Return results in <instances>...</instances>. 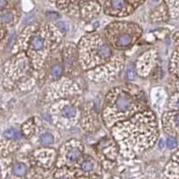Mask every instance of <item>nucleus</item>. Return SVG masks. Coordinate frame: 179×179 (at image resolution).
Masks as SVG:
<instances>
[{
  "label": "nucleus",
  "instance_id": "nucleus-11",
  "mask_svg": "<svg viewBox=\"0 0 179 179\" xmlns=\"http://www.w3.org/2000/svg\"><path fill=\"white\" fill-rule=\"evenodd\" d=\"M112 6L113 7L117 9H123L126 6V1L125 0H112Z\"/></svg>",
  "mask_w": 179,
  "mask_h": 179
},
{
  "label": "nucleus",
  "instance_id": "nucleus-6",
  "mask_svg": "<svg viewBox=\"0 0 179 179\" xmlns=\"http://www.w3.org/2000/svg\"><path fill=\"white\" fill-rule=\"evenodd\" d=\"M76 114V110L73 106H66L62 109V115L66 117H74Z\"/></svg>",
  "mask_w": 179,
  "mask_h": 179
},
{
  "label": "nucleus",
  "instance_id": "nucleus-3",
  "mask_svg": "<svg viewBox=\"0 0 179 179\" xmlns=\"http://www.w3.org/2000/svg\"><path fill=\"white\" fill-rule=\"evenodd\" d=\"M3 135L6 138H7V139H15V140H17V139H21L22 138L21 133L18 130L15 129V128L7 129L6 131L4 132Z\"/></svg>",
  "mask_w": 179,
  "mask_h": 179
},
{
  "label": "nucleus",
  "instance_id": "nucleus-7",
  "mask_svg": "<svg viewBox=\"0 0 179 179\" xmlns=\"http://www.w3.org/2000/svg\"><path fill=\"white\" fill-rule=\"evenodd\" d=\"M32 46L34 49H41L43 48V39L40 36H34L33 39L32 40Z\"/></svg>",
  "mask_w": 179,
  "mask_h": 179
},
{
  "label": "nucleus",
  "instance_id": "nucleus-17",
  "mask_svg": "<svg viewBox=\"0 0 179 179\" xmlns=\"http://www.w3.org/2000/svg\"><path fill=\"white\" fill-rule=\"evenodd\" d=\"M58 26L59 27L61 30H66V24H65V23H63V22H58Z\"/></svg>",
  "mask_w": 179,
  "mask_h": 179
},
{
  "label": "nucleus",
  "instance_id": "nucleus-19",
  "mask_svg": "<svg viewBox=\"0 0 179 179\" xmlns=\"http://www.w3.org/2000/svg\"><path fill=\"white\" fill-rule=\"evenodd\" d=\"M152 1H153V2H156V1H158V0H152Z\"/></svg>",
  "mask_w": 179,
  "mask_h": 179
},
{
  "label": "nucleus",
  "instance_id": "nucleus-1",
  "mask_svg": "<svg viewBox=\"0 0 179 179\" xmlns=\"http://www.w3.org/2000/svg\"><path fill=\"white\" fill-rule=\"evenodd\" d=\"M116 107L121 112H126V111L130 110L134 107V101L132 100V99L129 96L123 94V95H120L117 98L116 101Z\"/></svg>",
  "mask_w": 179,
  "mask_h": 179
},
{
  "label": "nucleus",
  "instance_id": "nucleus-16",
  "mask_svg": "<svg viewBox=\"0 0 179 179\" xmlns=\"http://www.w3.org/2000/svg\"><path fill=\"white\" fill-rule=\"evenodd\" d=\"M7 5L6 0H0V8H4Z\"/></svg>",
  "mask_w": 179,
  "mask_h": 179
},
{
  "label": "nucleus",
  "instance_id": "nucleus-14",
  "mask_svg": "<svg viewBox=\"0 0 179 179\" xmlns=\"http://www.w3.org/2000/svg\"><path fill=\"white\" fill-rule=\"evenodd\" d=\"M82 168L84 171H92L93 168V164H92V162L86 160L82 164Z\"/></svg>",
  "mask_w": 179,
  "mask_h": 179
},
{
  "label": "nucleus",
  "instance_id": "nucleus-15",
  "mask_svg": "<svg viewBox=\"0 0 179 179\" xmlns=\"http://www.w3.org/2000/svg\"><path fill=\"white\" fill-rule=\"evenodd\" d=\"M48 17L50 18V19H58L59 17V15L58 13H55V12H51V13H48Z\"/></svg>",
  "mask_w": 179,
  "mask_h": 179
},
{
  "label": "nucleus",
  "instance_id": "nucleus-12",
  "mask_svg": "<svg viewBox=\"0 0 179 179\" xmlns=\"http://www.w3.org/2000/svg\"><path fill=\"white\" fill-rule=\"evenodd\" d=\"M14 16L11 13H6V14H3L1 15V21L5 23H9L13 21Z\"/></svg>",
  "mask_w": 179,
  "mask_h": 179
},
{
  "label": "nucleus",
  "instance_id": "nucleus-5",
  "mask_svg": "<svg viewBox=\"0 0 179 179\" xmlns=\"http://www.w3.org/2000/svg\"><path fill=\"white\" fill-rule=\"evenodd\" d=\"M13 172L17 177H23L26 174V167L23 163H17L14 166Z\"/></svg>",
  "mask_w": 179,
  "mask_h": 179
},
{
  "label": "nucleus",
  "instance_id": "nucleus-10",
  "mask_svg": "<svg viewBox=\"0 0 179 179\" xmlns=\"http://www.w3.org/2000/svg\"><path fill=\"white\" fill-rule=\"evenodd\" d=\"M51 74L54 78H58L62 74V66L60 65L54 66L51 69Z\"/></svg>",
  "mask_w": 179,
  "mask_h": 179
},
{
  "label": "nucleus",
  "instance_id": "nucleus-13",
  "mask_svg": "<svg viewBox=\"0 0 179 179\" xmlns=\"http://www.w3.org/2000/svg\"><path fill=\"white\" fill-rule=\"evenodd\" d=\"M167 146L169 148V149H174L177 146V141L176 138L174 137H169L167 139V143H166Z\"/></svg>",
  "mask_w": 179,
  "mask_h": 179
},
{
  "label": "nucleus",
  "instance_id": "nucleus-2",
  "mask_svg": "<svg viewBox=\"0 0 179 179\" xmlns=\"http://www.w3.org/2000/svg\"><path fill=\"white\" fill-rule=\"evenodd\" d=\"M132 42V38L130 35L126 34H121L118 36L117 40V44L119 46V47H127Z\"/></svg>",
  "mask_w": 179,
  "mask_h": 179
},
{
  "label": "nucleus",
  "instance_id": "nucleus-9",
  "mask_svg": "<svg viewBox=\"0 0 179 179\" xmlns=\"http://www.w3.org/2000/svg\"><path fill=\"white\" fill-rule=\"evenodd\" d=\"M126 76H127L128 80L133 81L135 79V72H134V67L132 64H130L127 66L126 69Z\"/></svg>",
  "mask_w": 179,
  "mask_h": 179
},
{
  "label": "nucleus",
  "instance_id": "nucleus-4",
  "mask_svg": "<svg viewBox=\"0 0 179 179\" xmlns=\"http://www.w3.org/2000/svg\"><path fill=\"white\" fill-rule=\"evenodd\" d=\"M82 155V151L78 149V148H72L68 151V152L66 154L67 160L69 161H75L77 160Z\"/></svg>",
  "mask_w": 179,
  "mask_h": 179
},
{
  "label": "nucleus",
  "instance_id": "nucleus-18",
  "mask_svg": "<svg viewBox=\"0 0 179 179\" xmlns=\"http://www.w3.org/2000/svg\"><path fill=\"white\" fill-rule=\"evenodd\" d=\"M160 147H163V141H160Z\"/></svg>",
  "mask_w": 179,
  "mask_h": 179
},
{
  "label": "nucleus",
  "instance_id": "nucleus-8",
  "mask_svg": "<svg viewBox=\"0 0 179 179\" xmlns=\"http://www.w3.org/2000/svg\"><path fill=\"white\" fill-rule=\"evenodd\" d=\"M40 142L43 145H50L54 143V137L49 133L43 134L40 135Z\"/></svg>",
  "mask_w": 179,
  "mask_h": 179
}]
</instances>
